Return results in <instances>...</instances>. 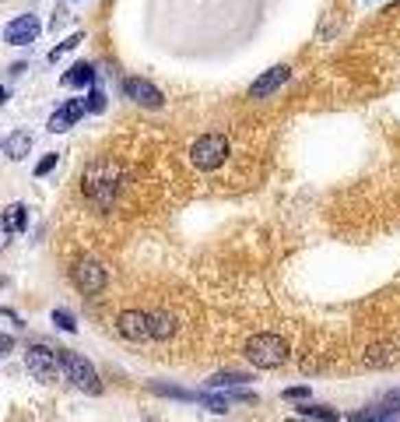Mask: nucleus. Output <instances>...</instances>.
I'll return each instance as SVG.
<instances>
[{"instance_id": "obj_18", "label": "nucleus", "mask_w": 400, "mask_h": 422, "mask_svg": "<svg viewBox=\"0 0 400 422\" xmlns=\"http://www.w3.org/2000/svg\"><path fill=\"white\" fill-rule=\"evenodd\" d=\"M246 380H250V373L225 370V373H214V377L207 380V387H239V384H246Z\"/></svg>"}, {"instance_id": "obj_19", "label": "nucleus", "mask_w": 400, "mask_h": 422, "mask_svg": "<svg viewBox=\"0 0 400 422\" xmlns=\"http://www.w3.org/2000/svg\"><path fill=\"white\" fill-rule=\"evenodd\" d=\"M78 43H84V32H74V36H67L64 43H60L56 49H49V64H56V60L64 56V53H71V49H74Z\"/></svg>"}, {"instance_id": "obj_6", "label": "nucleus", "mask_w": 400, "mask_h": 422, "mask_svg": "<svg viewBox=\"0 0 400 422\" xmlns=\"http://www.w3.org/2000/svg\"><path fill=\"white\" fill-rule=\"evenodd\" d=\"M74 285L84 292V296H99L106 289V267L99 260H78L74 271H71Z\"/></svg>"}, {"instance_id": "obj_16", "label": "nucleus", "mask_w": 400, "mask_h": 422, "mask_svg": "<svg viewBox=\"0 0 400 422\" xmlns=\"http://www.w3.org/2000/svg\"><path fill=\"white\" fill-rule=\"evenodd\" d=\"M172 335H176V317L165 313V310H155V313H151V338L165 342V338H172Z\"/></svg>"}, {"instance_id": "obj_3", "label": "nucleus", "mask_w": 400, "mask_h": 422, "mask_svg": "<svg viewBox=\"0 0 400 422\" xmlns=\"http://www.w3.org/2000/svg\"><path fill=\"white\" fill-rule=\"evenodd\" d=\"M232 155V141L225 134H204L190 144V162L200 169V173H214V169H222Z\"/></svg>"}, {"instance_id": "obj_2", "label": "nucleus", "mask_w": 400, "mask_h": 422, "mask_svg": "<svg viewBox=\"0 0 400 422\" xmlns=\"http://www.w3.org/2000/svg\"><path fill=\"white\" fill-rule=\"evenodd\" d=\"M246 359H250L257 370H278V366L288 363V345H285L281 335L263 331V335H253L246 342Z\"/></svg>"}, {"instance_id": "obj_8", "label": "nucleus", "mask_w": 400, "mask_h": 422, "mask_svg": "<svg viewBox=\"0 0 400 422\" xmlns=\"http://www.w3.org/2000/svg\"><path fill=\"white\" fill-rule=\"evenodd\" d=\"M39 32H43V25H39L36 14H18V18L8 21V28H4V43H8V46H28V43L39 39Z\"/></svg>"}, {"instance_id": "obj_21", "label": "nucleus", "mask_w": 400, "mask_h": 422, "mask_svg": "<svg viewBox=\"0 0 400 422\" xmlns=\"http://www.w3.org/2000/svg\"><path fill=\"white\" fill-rule=\"evenodd\" d=\"M84 102H88V113H102L106 109V92H102V88H91Z\"/></svg>"}, {"instance_id": "obj_23", "label": "nucleus", "mask_w": 400, "mask_h": 422, "mask_svg": "<svg viewBox=\"0 0 400 422\" xmlns=\"http://www.w3.org/2000/svg\"><path fill=\"white\" fill-rule=\"evenodd\" d=\"M53 166H56V155H46V159H43V162L36 166V176H46V173H49Z\"/></svg>"}, {"instance_id": "obj_10", "label": "nucleus", "mask_w": 400, "mask_h": 422, "mask_svg": "<svg viewBox=\"0 0 400 422\" xmlns=\"http://www.w3.org/2000/svg\"><path fill=\"white\" fill-rule=\"evenodd\" d=\"M397 419H400V390H393L383 405H373L365 412H351L348 415V422H397Z\"/></svg>"}, {"instance_id": "obj_5", "label": "nucleus", "mask_w": 400, "mask_h": 422, "mask_svg": "<svg viewBox=\"0 0 400 422\" xmlns=\"http://www.w3.org/2000/svg\"><path fill=\"white\" fill-rule=\"evenodd\" d=\"M25 370L32 373L36 380H43V384H53L56 373H60V359H56V352H49L43 345H32L25 352Z\"/></svg>"}, {"instance_id": "obj_7", "label": "nucleus", "mask_w": 400, "mask_h": 422, "mask_svg": "<svg viewBox=\"0 0 400 422\" xmlns=\"http://www.w3.org/2000/svg\"><path fill=\"white\" fill-rule=\"evenodd\" d=\"M116 335L127 342H148L151 338V313L141 310H123L116 317Z\"/></svg>"}, {"instance_id": "obj_1", "label": "nucleus", "mask_w": 400, "mask_h": 422, "mask_svg": "<svg viewBox=\"0 0 400 422\" xmlns=\"http://www.w3.org/2000/svg\"><path fill=\"white\" fill-rule=\"evenodd\" d=\"M81 184H84V194L88 201L95 204V211H109L123 190V176H119V166L102 159L95 166H88V173L81 176Z\"/></svg>"}, {"instance_id": "obj_11", "label": "nucleus", "mask_w": 400, "mask_h": 422, "mask_svg": "<svg viewBox=\"0 0 400 422\" xmlns=\"http://www.w3.org/2000/svg\"><path fill=\"white\" fill-rule=\"evenodd\" d=\"M288 67L285 64H278V67H270V71H263L253 85H250V99H267V96H274V92H278V88L288 81Z\"/></svg>"}, {"instance_id": "obj_12", "label": "nucleus", "mask_w": 400, "mask_h": 422, "mask_svg": "<svg viewBox=\"0 0 400 422\" xmlns=\"http://www.w3.org/2000/svg\"><path fill=\"white\" fill-rule=\"evenodd\" d=\"M84 113H88V102H84V99H67L64 106H60V109L49 116V124H46V127H49L53 134H60V131L74 127V124H78V120H81Z\"/></svg>"}, {"instance_id": "obj_17", "label": "nucleus", "mask_w": 400, "mask_h": 422, "mask_svg": "<svg viewBox=\"0 0 400 422\" xmlns=\"http://www.w3.org/2000/svg\"><path fill=\"white\" fill-rule=\"evenodd\" d=\"M298 412H302L305 419H316V422H341V415H337L333 408H327V405H309V401H305Z\"/></svg>"}, {"instance_id": "obj_15", "label": "nucleus", "mask_w": 400, "mask_h": 422, "mask_svg": "<svg viewBox=\"0 0 400 422\" xmlns=\"http://www.w3.org/2000/svg\"><path fill=\"white\" fill-rule=\"evenodd\" d=\"M25 225H28V208L25 204H8V211H4V232L18 236V232H25Z\"/></svg>"}, {"instance_id": "obj_14", "label": "nucleus", "mask_w": 400, "mask_h": 422, "mask_svg": "<svg viewBox=\"0 0 400 422\" xmlns=\"http://www.w3.org/2000/svg\"><path fill=\"white\" fill-rule=\"evenodd\" d=\"M28 152H32V134H28V131H14V134L4 137V155H8L11 162L25 159Z\"/></svg>"}, {"instance_id": "obj_22", "label": "nucleus", "mask_w": 400, "mask_h": 422, "mask_svg": "<svg viewBox=\"0 0 400 422\" xmlns=\"http://www.w3.org/2000/svg\"><path fill=\"white\" fill-rule=\"evenodd\" d=\"M281 398H285V401H302V398H309V387H288Z\"/></svg>"}, {"instance_id": "obj_20", "label": "nucleus", "mask_w": 400, "mask_h": 422, "mask_svg": "<svg viewBox=\"0 0 400 422\" xmlns=\"http://www.w3.org/2000/svg\"><path fill=\"white\" fill-rule=\"evenodd\" d=\"M53 324H56L60 331H67V335H74V331H78V324H74V313H71V310H53Z\"/></svg>"}, {"instance_id": "obj_9", "label": "nucleus", "mask_w": 400, "mask_h": 422, "mask_svg": "<svg viewBox=\"0 0 400 422\" xmlns=\"http://www.w3.org/2000/svg\"><path fill=\"white\" fill-rule=\"evenodd\" d=\"M123 96L141 102V106H148V109H158L162 99H165L158 88L151 85V81H144V78H123Z\"/></svg>"}, {"instance_id": "obj_13", "label": "nucleus", "mask_w": 400, "mask_h": 422, "mask_svg": "<svg viewBox=\"0 0 400 422\" xmlns=\"http://www.w3.org/2000/svg\"><path fill=\"white\" fill-rule=\"evenodd\" d=\"M60 85H64V88H88V92H91V88H95V67L84 64V60H78V64L60 78Z\"/></svg>"}, {"instance_id": "obj_4", "label": "nucleus", "mask_w": 400, "mask_h": 422, "mask_svg": "<svg viewBox=\"0 0 400 422\" xmlns=\"http://www.w3.org/2000/svg\"><path fill=\"white\" fill-rule=\"evenodd\" d=\"M56 359H60V370L67 373V380H71L74 387L88 390V395H99V390H102L95 366H91L84 355H78V352H71V348H56Z\"/></svg>"}]
</instances>
